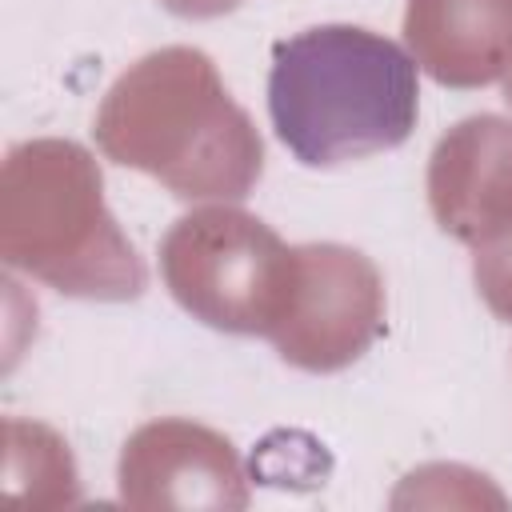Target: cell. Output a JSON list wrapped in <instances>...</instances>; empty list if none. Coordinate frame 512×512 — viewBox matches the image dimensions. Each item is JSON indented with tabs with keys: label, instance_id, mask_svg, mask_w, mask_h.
I'll return each mask as SVG.
<instances>
[{
	"label": "cell",
	"instance_id": "obj_1",
	"mask_svg": "<svg viewBox=\"0 0 512 512\" xmlns=\"http://www.w3.org/2000/svg\"><path fill=\"white\" fill-rule=\"evenodd\" d=\"M420 72L368 28L320 24L272 48L268 116L280 144L308 168L400 148L416 128Z\"/></svg>",
	"mask_w": 512,
	"mask_h": 512
}]
</instances>
